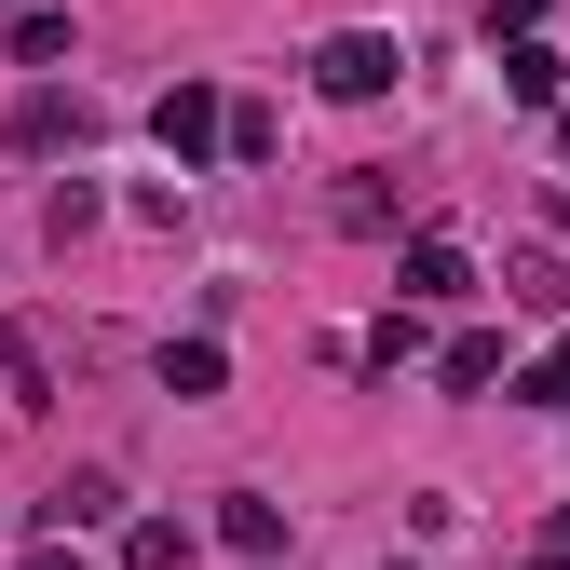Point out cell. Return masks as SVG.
<instances>
[{"instance_id": "6da1fadb", "label": "cell", "mask_w": 570, "mask_h": 570, "mask_svg": "<svg viewBox=\"0 0 570 570\" xmlns=\"http://www.w3.org/2000/svg\"><path fill=\"white\" fill-rule=\"evenodd\" d=\"M150 136H164V164H177V177H204V164L232 150V96L204 82V68H177V82L150 96Z\"/></svg>"}, {"instance_id": "7a4b0ae2", "label": "cell", "mask_w": 570, "mask_h": 570, "mask_svg": "<svg viewBox=\"0 0 570 570\" xmlns=\"http://www.w3.org/2000/svg\"><path fill=\"white\" fill-rule=\"evenodd\" d=\"M394 68H407V41H381V28H340V41L313 55V96L367 109V96H394Z\"/></svg>"}, {"instance_id": "3957f363", "label": "cell", "mask_w": 570, "mask_h": 570, "mask_svg": "<svg viewBox=\"0 0 570 570\" xmlns=\"http://www.w3.org/2000/svg\"><path fill=\"white\" fill-rule=\"evenodd\" d=\"M82 136H96V109L68 96V82H28V96H14V150H28V164H55V150H82Z\"/></svg>"}, {"instance_id": "277c9868", "label": "cell", "mask_w": 570, "mask_h": 570, "mask_svg": "<svg viewBox=\"0 0 570 570\" xmlns=\"http://www.w3.org/2000/svg\"><path fill=\"white\" fill-rule=\"evenodd\" d=\"M394 299H421V313H449V299H475V258H462L449 232H421V245L394 258Z\"/></svg>"}, {"instance_id": "5b68a950", "label": "cell", "mask_w": 570, "mask_h": 570, "mask_svg": "<svg viewBox=\"0 0 570 570\" xmlns=\"http://www.w3.org/2000/svg\"><path fill=\"white\" fill-rule=\"evenodd\" d=\"M503 96H517V109H557V96H570V55H557V41H503Z\"/></svg>"}, {"instance_id": "8992f818", "label": "cell", "mask_w": 570, "mask_h": 570, "mask_svg": "<svg viewBox=\"0 0 570 570\" xmlns=\"http://www.w3.org/2000/svg\"><path fill=\"white\" fill-rule=\"evenodd\" d=\"M503 299H517V313H570V258H557V245H517V258H503Z\"/></svg>"}, {"instance_id": "52a82bcc", "label": "cell", "mask_w": 570, "mask_h": 570, "mask_svg": "<svg viewBox=\"0 0 570 570\" xmlns=\"http://www.w3.org/2000/svg\"><path fill=\"white\" fill-rule=\"evenodd\" d=\"M218 381H232V353H218V340H204V326H190V340H164V394H190V407H204V394H218Z\"/></svg>"}, {"instance_id": "ba28073f", "label": "cell", "mask_w": 570, "mask_h": 570, "mask_svg": "<svg viewBox=\"0 0 570 570\" xmlns=\"http://www.w3.org/2000/svg\"><path fill=\"white\" fill-rule=\"evenodd\" d=\"M109 517H122V475H68L41 503V530H109Z\"/></svg>"}, {"instance_id": "9c48e42d", "label": "cell", "mask_w": 570, "mask_h": 570, "mask_svg": "<svg viewBox=\"0 0 570 570\" xmlns=\"http://www.w3.org/2000/svg\"><path fill=\"white\" fill-rule=\"evenodd\" d=\"M232 557H285V503H258V489H232V517H218Z\"/></svg>"}, {"instance_id": "30bf717a", "label": "cell", "mask_w": 570, "mask_h": 570, "mask_svg": "<svg viewBox=\"0 0 570 570\" xmlns=\"http://www.w3.org/2000/svg\"><path fill=\"white\" fill-rule=\"evenodd\" d=\"M435 381H449V394H489V381H503V340H489V326H462V340L435 353Z\"/></svg>"}, {"instance_id": "8fae6325", "label": "cell", "mask_w": 570, "mask_h": 570, "mask_svg": "<svg viewBox=\"0 0 570 570\" xmlns=\"http://www.w3.org/2000/svg\"><path fill=\"white\" fill-rule=\"evenodd\" d=\"M407 353H421V299H394V313H381L367 340H353V367H381V381H394V367H407Z\"/></svg>"}, {"instance_id": "7c38bea8", "label": "cell", "mask_w": 570, "mask_h": 570, "mask_svg": "<svg viewBox=\"0 0 570 570\" xmlns=\"http://www.w3.org/2000/svg\"><path fill=\"white\" fill-rule=\"evenodd\" d=\"M122 570H190V530L177 517H122Z\"/></svg>"}, {"instance_id": "4fadbf2b", "label": "cell", "mask_w": 570, "mask_h": 570, "mask_svg": "<svg viewBox=\"0 0 570 570\" xmlns=\"http://www.w3.org/2000/svg\"><path fill=\"white\" fill-rule=\"evenodd\" d=\"M340 232H394V177H381V164L340 177Z\"/></svg>"}, {"instance_id": "5bb4252c", "label": "cell", "mask_w": 570, "mask_h": 570, "mask_svg": "<svg viewBox=\"0 0 570 570\" xmlns=\"http://www.w3.org/2000/svg\"><path fill=\"white\" fill-rule=\"evenodd\" d=\"M68 55V14H55V0H14V68H55Z\"/></svg>"}, {"instance_id": "9a60e30c", "label": "cell", "mask_w": 570, "mask_h": 570, "mask_svg": "<svg viewBox=\"0 0 570 570\" xmlns=\"http://www.w3.org/2000/svg\"><path fill=\"white\" fill-rule=\"evenodd\" d=\"M0 407H41V340L0 326Z\"/></svg>"}, {"instance_id": "2e32d148", "label": "cell", "mask_w": 570, "mask_h": 570, "mask_svg": "<svg viewBox=\"0 0 570 570\" xmlns=\"http://www.w3.org/2000/svg\"><path fill=\"white\" fill-rule=\"evenodd\" d=\"M517 407H570V340H557V353H530V381H517Z\"/></svg>"}, {"instance_id": "e0dca14e", "label": "cell", "mask_w": 570, "mask_h": 570, "mask_svg": "<svg viewBox=\"0 0 570 570\" xmlns=\"http://www.w3.org/2000/svg\"><path fill=\"white\" fill-rule=\"evenodd\" d=\"M543 28V0H489V41H530Z\"/></svg>"}, {"instance_id": "ac0fdd59", "label": "cell", "mask_w": 570, "mask_h": 570, "mask_svg": "<svg viewBox=\"0 0 570 570\" xmlns=\"http://www.w3.org/2000/svg\"><path fill=\"white\" fill-rule=\"evenodd\" d=\"M28 570H68V543H41V557H28Z\"/></svg>"}, {"instance_id": "d6986e66", "label": "cell", "mask_w": 570, "mask_h": 570, "mask_svg": "<svg viewBox=\"0 0 570 570\" xmlns=\"http://www.w3.org/2000/svg\"><path fill=\"white\" fill-rule=\"evenodd\" d=\"M557 150H570V96H557Z\"/></svg>"}, {"instance_id": "ffe728a7", "label": "cell", "mask_w": 570, "mask_h": 570, "mask_svg": "<svg viewBox=\"0 0 570 570\" xmlns=\"http://www.w3.org/2000/svg\"><path fill=\"white\" fill-rule=\"evenodd\" d=\"M557 543H570V503H557Z\"/></svg>"}]
</instances>
